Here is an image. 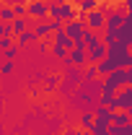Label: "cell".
<instances>
[{"label": "cell", "instance_id": "1", "mask_svg": "<svg viewBox=\"0 0 132 135\" xmlns=\"http://www.w3.org/2000/svg\"><path fill=\"white\" fill-rule=\"evenodd\" d=\"M47 8H49V0H29L26 3V18L47 21Z\"/></svg>", "mask_w": 132, "mask_h": 135}, {"label": "cell", "instance_id": "2", "mask_svg": "<svg viewBox=\"0 0 132 135\" xmlns=\"http://www.w3.org/2000/svg\"><path fill=\"white\" fill-rule=\"evenodd\" d=\"M122 16H124V8H109L104 13V29H122Z\"/></svg>", "mask_w": 132, "mask_h": 135}, {"label": "cell", "instance_id": "3", "mask_svg": "<svg viewBox=\"0 0 132 135\" xmlns=\"http://www.w3.org/2000/svg\"><path fill=\"white\" fill-rule=\"evenodd\" d=\"M130 107H132V86H122L116 91L114 109H130Z\"/></svg>", "mask_w": 132, "mask_h": 135}, {"label": "cell", "instance_id": "4", "mask_svg": "<svg viewBox=\"0 0 132 135\" xmlns=\"http://www.w3.org/2000/svg\"><path fill=\"white\" fill-rule=\"evenodd\" d=\"M85 29H93V31H104V13L99 8L85 13Z\"/></svg>", "mask_w": 132, "mask_h": 135}, {"label": "cell", "instance_id": "5", "mask_svg": "<svg viewBox=\"0 0 132 135\" xmlns=\"http://www.w3.org/2000/svg\"><path fill=\"white\" fill-rule=\"evenodd\" d=\"M104 86H109V88H122L124 86V70L122 68H116V70H111L109 75H104Z\"/></svg>", "mask_w": 132, "mask_h": 135}, {"label": "cell", "instance_id": "6", "mask_svg": "<svg viewBox=\"0 0 132 135\" xmlns=\"http://www.w3.org/2000/svg\"><path fill=\"white\" fill-rule=\"evenodd\" d=\"M60 21L70 23V21H78V8L73 3H60Z\"/></svg>", "mask_w": 132, "mask_h": 135}, {"label": "cell", "instance_id": "7", "mask_svg": "<svg viewBox=\"0 0 132 135\" xmlns=\"http://www.w3.org/2000/svg\"><path fill=\"white\" fill-rule=\"evenodd\" d=\"M114 99H116V88H109V86H101V94L96 104H104L109 109H114Z\"/></svg>", "mask_w": 132, "mask_h": 135}, {"label": "cell", "instance_id": "8", "mask_svg": "<svg viewBox=\"0 0 132 135\" xmlns=\"http://www.w3.org/2000/svg\"><path fill=\"white\" fill-rule=\"evenodd\" d=\"M83 29H85V21H70V23H65V34L73 42L83 36Z\"/></svg>", "mask_w": 132, "mask_h": 135}, {"label": "cell", "instance_id": "9", "mask_svg": "<svg viewBox=\"0 0 132 135\" xmlns=\"http://www.w3.org/2000/svg\"><path fill=\"white\" fill-rule=\"evenodd\" d=\"M93 119H96V117H93V109H91V107H85L80 114H78V127H80V130H91Z\"/></svg>", "mask_w": 132, "mask_h": 135}, {"label": "cell", "instance_id": "10", "mask_svg": "<svg viewBox=\"0 0 132 135\" xmlns=\"http://www.w3.org/2000/svg\"><path fill=\"white\" fill-rule=\"evenodd\" d=\"M39 39H36V34L31 31V29H26V31H21L16 36V47H29V44H36Z\"/></svg>", "mask_w": 132, "mask_h": 135}, {"label": "cell", "instance_id": "11", "mask_svg": "<svg viewBox=\"0 0 132 135\" xmlns=\"http://www.w3.org/2000/svg\"><path fill=\"white\" fill-rule=\"evenodd\" d=\"M109 122H111V125H116V127H124V125H130V114H127L124 109H111Z\"/></svg>", "mask_w": 132, "mask_h": 135}, {"label": "cell", "instance_id": "12", "mask_svg": "<svg viewBox=\"0 0 132 135\" xmlns=\"http://www.w3.org/2000/svg\"><path fill=\"white\" fill-rule=\"evenodd\" d=\"M60 83H62V75H47V78H44V88H42V91L54 94V91L60 88Z\"/></svg>", "mask_w": 132, "mask_h": 135}, {"label": "cell", "instance_id": "13", "mask_svg": "<svg viewBox=\"0 0 132 135\" xmlns=\"http://www.w3.org/2000/svg\"><path fill=\"white\" fill-rule=\"evenodd\" d=\"M31 31L36 34V39H44V36L52 34V26H49V21H36V26H34Z\"/></svg>", "mask_w": 132, "mask_h": 135}, {"label": "cell", "instance_id": "14", "mask_svg": "<svg viewBox=\"0 0 132 135\" xmlns=\"http://www.w3.org/2000/svg\"><path fill=\"white\" fill-rule=\"evenodd\" d=\"M52 44H60V47L70 50V47H73V39L65 34V29H60V31H54V42H52Z\"/></svg>", "mask_w": 132, "mask_h": 135}, {"label": "cell", "instance_id": "15", "mask_svg": "<svg viewBox=\"0 0 132 135\" xmlns=\"http://www.w3.org/2000/svg\"><path fill=\"white\" fill-rule=\"evenodd\" d=\"M96 70H99V75H109L111 70H116L114 60H109V57H104L101 62H96Z\"/></svg>", "mask_w": 132, "mask_h": 135}, {"label": "cell", "instance_id": "16", "mask_svg": "<svg viewBox=\"0 0 132 135\" xmlns=\"http://www.w3.org/2000/svg\"><path fill=\"white\" fill-rule=\"evenodd\" d=\"M11 26H13V39H16L21 31H26L29 29V23H26V18H13L11 21Z\"/></svg>", "mask_w": 132, "mask_h": 135}, {"label": "cell", "instance_id": "17", "mask_svg": "<svg viewBox=\"0 0 132 135\" xmlns=\"http://www.w3.org/2000/svg\"><path fill=\"white\" fill-rule=\"evenodd\" d=\"M67 52H70V50L60 47V44H49V55L54 57V60H65V57H67Z\"/></svg>", "mask_w": 132, "mask_h": 135}, {"label": "cell", "instance_id": "18", "mask_svg": "<svg viewBox=\"0 0 132 135\" xmlns=\"http://www.w3.org/2000/svg\"><path fill=\"white\" fill-rule=\"evenodd\" d=\"M96 78H99L96 65H85V68H83V81H88V83H91V81H96Z\"/></svg>", "mask_w": 132, "mask_h": 135}, {"label": "cell", "instance_id": "19", "mask_svg": "<svg viewBox=\"0 0 132 135\" xmlns=\"http://www.w3.org/2000/svg\"><path fill=\"white\" fill-rule=\"evenodd\" d=\"M16 73V62L13 60H3L0 62V75H13Z\"/></svg>", "mask_w": 132, "mask_h": 135}, {"label": "cell", "instance_id": "20", "mask_svg": "<svg viewBox=\"0 0 132 135\" xmlns=\"http://www.w3.org/2000/svg\"><path fill=\"white\" fill-rule=\"evenodd\" d=\"M13 8H11V5H0V21H8V23H11V21H13Z\"/></svg>", "mask_w": 132, "mask_h": 135}, {"label": "cell", "instance_id": "21", "mask_svg": "<svg viewBox=\"0 0 132 135\" xmlns=\"http://www.w3.org/2000/svg\"><path fill=\"white\" fill-rule=\"evenodd\" d=\"M11 8H13V16L16 18H26V3H16Z\"/></svg>", "mask_w": 132, "mask_h": 135}, {"label": "cell", "instance_id": "22", "mask_svg": "<svg viewBox=\"0 0 132 135\" xmlns=\"http://www.w3.org/2000/svg\"><path fill=\"white\" fill-rule=\"evenodd\" d=\"M16 57H18V47H16V44L3 52V60H13V62H16Z\"/></svg>", "mask_w": 132, "mask_h": 135}, {"label": "cell", "instance_id": "23", "mask_svg": "<svg viewBox=\"0 0 132 135\" xmlns=\"http://www.w3.org/2000/svg\"><path fill=\"white\" fill-rule=\"evenodd\" d=\"M47 18H60V5L49 0V8H47Z\"/></svg>", "mask_w": 132, "mask_h": 135}, {"label": "cell", "instance_id": "24", "mask_svg": "<svg viewBox=\"0 0 132 135\" xmlns=\"http://www.w3.org/2000/svg\"><path fill=\"white\" fill-rule=\"evenodd\" d=\"M0 36H13V26L8 21H0Z\"/></svg>", "mask_w": 132, "mask_h": 135}, {"label": "cell", "instance_id": "25", "mask_svg": "<svg viewBox=\"0 0 132 135\" xmlns=\"http://www.w3.org/2000/svg\"><path fill=\"white\" fill-rule=\"evenodd\" d=\"M8 47H13V36H0V52H5Z\"/></svg>", "mask_w": 132, "mask_h": 135}, {"label": "cell", "instance_id": "26", "mask_svg": "<svg viewBox=\"0 0 132 135\" xmlns=\"http://www.w3.org/2000/svg\"><path fill=\"white\" fill-rule=\"evenodd\" d=\"M122 26H132V11H124V16H122Z\"/></svg>", "mask_w": 132, "mask_h": 135}, {"label": "cell", "instance_id": "27", "mask_svg": "<svg viewBox=\"0 0 132 135\" xmlns=\"http://www.w3.org/2000/svg\"><path fill=\"white\" fill-rule=\"evenodd\" d=\"M124 70V86H132V68H122Z\"/></svg>", "mask_w": 132, "mask_h": 135}, {"label": "cell", "instance_id": "28", "mask_svg": "<svg viewBox=\"0 0 132 135\" xmlns=\"http://www.w3.org/2000/svg\"><path fill=\"white\" fill-rule=\"evenodd\" d=\"M62 135H78V127H65Z\"/></svg>", "mask_w": 132, "mask_h": 135}, {"label": "cell", "instance_id": "29", "mask_svg": "<svg viewBox=\"0 0 132 135\" xmlns=\"http://www.w3.org/2000/svg\"><path fill=\"white\" fill-rule=\"evenodd\" d=\"M122 135H132V119H130V125H124V127H122Z\"/></svg>", "mask_w": 132, "mask_h": 135}, {"label": "cell", "instance_id": "30", "mask_svg": "<svg viewBox=\"0 0 132 135\" xmlns=\"http://www.w3.org/2000/svg\"><path fill=\"white\" fill-rule=\"evenodd\" d=\"M122 8L124 11H132V0H122Z\"/></svg>", "mask_w": 132, "mask_h": 135}, {"label": "cell", "instance_id": "31", "mask_svg": "<svg viewBox=\"0 0 132 135\" xmlns=\"http://www.w3.org/2000/svg\"><path fill=\"white\" fill-rule=\"evenodd\" d=\"M91 135H109V127L106 130H91Z\"/></svg>", "mask_w": 132, "mask_h": 135}, {"label": "cell", "instance_id": "32", "mask_svg": "<svg viewBox=\"0 0 132 135\" xmlns=\"http://www.w3.org/2000/svg\"><path fill=\"white\" fill-rule=\"evenodd\" d=\"M0 3H3V5H16L18 0H0Z\"/></svg>", "mask_w": 132, "mask_h": 135}, {"label": "cell", "instance_id": "33", "mask_svg": "<svg viewBox=\"0 0 132 135\" xmlns=\"http://www.w3.org/2000/svg\"><path fill=\"white\" fill-rule=\"evenodd\" d=\"M78 135H91V130H80V127H78Z\"/></svg>", "mask_w": 132, "mask_h": 135}, {"label": "cell", "instance_id": "34", "mask_svg": "<svg viewBox=\"0 0 132 135\" xmlns=\"http://www.w3.org/2000/svg\"><path fill=\"white\" fill-rule=\"evenodd\" d=\"M67 3H73V5H78V3H83V0H67Z\"/></svg>", "mask_w": 132, "mask_h": 135}, {"label": "cell", "instance_id": "35", "mask_svg": "<svg viewBox=\"0 0 132 135\" xmlns=\"http://www.w3.org/2000/svg\"><path fill=\"white\" fill-rule=\"evenodd\" d=\"M96 3H99V5H106V3H109V0H96Z\"/></svg>", "mask_w": 132, "mask_h": 135}, {"label": "cell", "instance_id": "36", "mask_svg": "<svg viewBox=\"0 0 132 135\" xmlns=\"http://www.w3.org/2000/svg\"><path fill=\"white\" fill-rule=\"evenodd\" d=\"M124 112H127V114H130V119H132V107H130V109H124Z\"/></svg>", "mask_w": 132, "mask_h": 135}, {"label": "cell", "instance_id": "37", "mask_svg": "<svg viewBox=\"0 0 132 135\" xmlns=\"http://www.w3.org/2000/svg\"><path fill=\"white\" fill-rule=\"evenodd\" d=\"M52 3H57V5H60V3H67V0H52Z\"/></svg>", "mask_w": 132, "mask_h": 135}, {"label": "cell", "instance_id": "38", "mask_svg": "<svg viewBox=\"0 0 132 135\" xmlns=\"http://www.w3.org/2000/svg\"><path fill=\"white\" fill-rule=\"evenodd\" d=\"M0 135H5V133H3V125H0Z\"/></svg>", "mask_w": 132, "mask_h": 135}, {"label": "cell", "instance_id": "39", "mask_svg": "<svg viewBox=\"0 0 132 135\" xmlns=\"http://www.w3.org/2000/svg\"><path fill=\"white\" fill-rule=\"evenodd\" d=\"M18 3H29V0H18Z\"/></svg>", "mask_w": 132, "mask_h": 135}, {"label": "cell", "instance_id": "40", "mask_svg": "<svg viewBox=\"0 0 132 135\" xmlns=\"http://www.w3.org/2000/svg\"><path fill=\"white\" fill-rule=\"evenodd\" d=\"M130 50H132V44H130Z\"/></svg>", "mask_w": 132, "mask_h": 135}, {"label": "cell", "instance_id": "41", "mask_svg": "<svg viewBox=\"0 0 132 135\" xmlns=\"http://www.w3.org/2000/svg\"><path fill=\"white\" fill-rule=\"evenodd\" d=\"M0 78H3V75H0Z\"/></svg>", "mask_w": 132, "mask_h": 135}, {"label": "cell", "instance_id": "42", "mask_svg": "<svg viewBox=\"0 0 132 135\" xmlns=\"http://www.w3.org/2000/svg\"><path fill=\"white\" fill-rule=\"evenodd\" d=\"M0 5H3V3H0Z\"/></svg>", "mask_w": 132, "mask_h": 135}]
</instances>
